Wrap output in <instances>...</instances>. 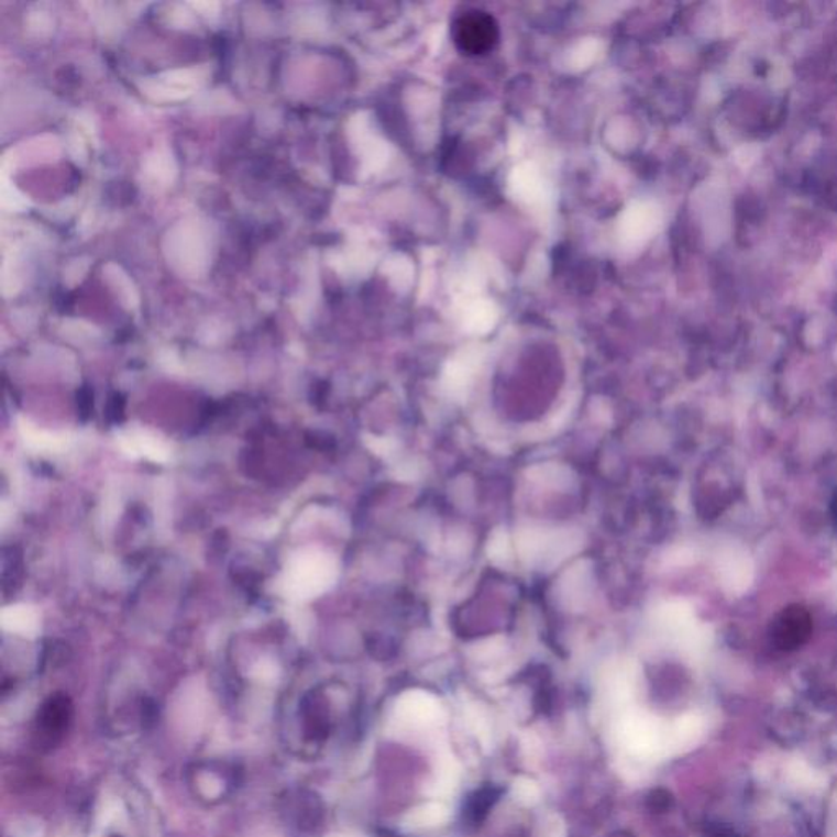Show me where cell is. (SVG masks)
Instances as JSON below:
<instances>
[{"label":"cell","instance_id":"1","mask_svg":"<svg viewBox=\"0 0 837 837\" xmlns=\"http://www.w3.org/2000/svg\"><path fill=\"white\" fill-rule=\"evenodd\" d=\"M452 38L465 55H484L496 46L499 25L493 15L483 10H466L452 23Z\"/></svg>","mask_w":837,"mask_h":837},{"label":"cell","instance_id":"2","mask_svg":"<svg viewBox=\"0 0 837 837\" xmlns=\"http://www.w3.org/2000/svg\"><path fill=\"white\" fill-rule=\"evenodd\" d=\"M812 627V615L802 605L786 607L772 625L779 643L786 648L802 645L808 638Z\"/></svg>","mask_w":837,"mask_h":837},{"label":"cell","instance_id":"3","mask_svg":"<svg viewBox=\"0 0 837 837\" xmlns=\"http://www.w3.org/2000/svg\"><path fill=\"white\" fill-rule=\"evenodd\" d=\"M403 711L406 712L408 718L422 719V722L426 719L427 722V719L436 717L439 704L429 694L411 692V694L406 695L405 702H403Z\"/></svg>","mask_w":837,"mask_h":837},{"label":"cell","instance_id":"4","mask_svg":"<svg viewBox=\"0 0 837 837\" xmlns=\"http://www.w3.org/2000/svg\"><path fill=\"white\" fill-rule=\"evenodd\" d=\"M445 819V810L440 805H427L418 810V825L432 826L439 825Z\"/></svg>","mask_w":837,"mask_h":837}]
</instances>
